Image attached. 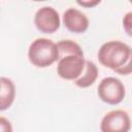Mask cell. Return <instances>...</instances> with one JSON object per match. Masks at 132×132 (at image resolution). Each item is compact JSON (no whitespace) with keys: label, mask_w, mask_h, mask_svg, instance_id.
Instances as JSON below:
<instances>
[{"label":"cell","mask_w":132,"mask_h":132,"mask_svg":"<svg viewBox=\"0 0 132 132\" xmlns=\"http://www.w3.org/2000/svg\"><path fill=\"white\" fill-rule=\"evenodd\" d=\"M131 50L128 44L122 41L111 40L100 46L97 57L101 65L114 71L127 63L130 58Z\"/></svg>","instance_id":"cell-1"},{"label":"cell","mask_w":132,"mask_h":132,"mask_svg":"<svg viewBox=\"0 0 132 132\" xmlns=\"http://www.w3.org/2000/svg\"><path fill=\"white\" fill-rule=\"evenodd\" d=\"M28 58L31 64L38 68L48 67L60 59L58 45L51 39L36 38L28 48Z\"/></svg>","instance_id":"cell-2"},{"label":"cell","mask_w":132,"mask_h":132,"mask_svg":"<svg viewBox=\"0 0 132 132\" xmlns=\"http://www.w3.org/2000/svg\"><path fill=\"white\" fill-rule=\"evenodd\" d=\"M97 93L101 101L109 105H117L121 103L125 98L126 90L125 86L119 78L107 76L99 82Z\"/></svg>","instance_id":"cell-3"},{"label":"cell","mask_w":132,"mask_h":132,"mask_svg":"<svg viewBox=\"0 0 132 132\" xmlns=\"http://www.w3.org/2000/svg\"><path fill=\"white\" fill-rule=\"evenodd\" d=\"M86 61L87 60H85V57L80 56H64L58 61L57 73L63 79L74 81L85 71Z\"/></svg>","instance_id":"cell-4"},{"label":"cell","mask_w":132,"mask_h":132,"mask_svg":"<svg viewBox=\"0 0 132 132\" xmlns=\"http://www.w3.org/2000/svg\"><path fill=\"white\" fill-rule=\"evenodd\" d=\"M130 128V117L122 109H116L107 112L100 123L101 132H129Z\"/></svg>","instance_id":"cell-5"},{"label":"cell","mask_w":132,"mask_h":132,"mask_svg":"<svg viewBox=\"0 0 132 132\" xmlns=\"http://www.w3.org/2000/svg\"><path fill=\"white\" fill-rule=\"evenodd\" d=\"M36 28L45 34H52L60 28V15L52 6L40 7L34 15Z\"/></svg>","instance_id":"cell-6"},{"label":"cell","mask_w":132,"mask_h":132,"mask_svg":"<svg viewBox=\"0 0 132 132\" xmlns=\"http://www.w3.org/2000/svg\"><path fill=\"white\" fill-rule=\"evenodd\" d=\"M62 21L65 28L72 33L80 34L86 32L89 28L88 16L82 11L73 7H70L66 11H64Z\"/></svg>","instance_id":"cell-7"},{"label":"cell","mask_w":132,"mask_h":132,"mask_svg":"<svg viewBox=\"0 0 132 132\" xmlns=\"http://www.w3.org/2000/svg\"><path fill=\"white\" fill-rule=\"evenodd\" d=\"M1 91H0V110H6L9 108L15 97V87L13 81L10 78L2 76L0 78Z\"/></svg>","instance_id":"cell-8"},{"label":"cell","mask_w":132,"mask_h":132,"mask_svg":"<svg viewBox=\"0 0 132 132\" xmlns=\"http://www.w3.org/2000/svg\"><path fill=\"white\" fill-rule=\"evenodd\" d=\"M97 77H98V68L96 64L90 60H87L85 71L77 79L74 80V85L82 89L89 88L96 81Z\"/></svg>","instance_id":"cell-9"},{"label":"cell","mask_w":132,"mask_h":132,"mask_svg":"<svg viewBox=\"0 0 132 132\" xmlns=\"http://www.w3.org/2000/svg\"><path fill=\"white\" fill-rule=\"evenodd\" d=\"M57 45H58L60 58H62L64 56H69V55H75V56L85 57L84 56V52H82L81 47L79 46V44H77L73 40H70V39L60 40V41H58Z\"/></svg>","instance_id":"cell-10"},{"label":"cell","mask_w":132,"mask_h":132,"mask_svg":"<svg viewBox=\"0 0 132 132\" xmlns=\"http://www.w3.org/2000/svg\"><path fill=\"white\" fill-rule=\"evenodd\" d=\"M123 28L127 35L132 37V11L127 12L123 18Z\"/></svg>","instance_id":"cell-11"},{"label":"cell","mask_w":132,"mask_h":132,"mask_svg":"<svg viewBox=\"0 0 132 132\" xmlns=\"http://www.w3.org/2000/svg\"><path fill=\"white\" fill-rule=\"evenodd\" d=\"M114 72L118 73V74H121V75H128V74L132 73V50H131V53H130V58L127 61V63L123 67H121L119 69H116Z\"/></svg>","instance_id":"cell-12"},{"label":"cell","mask_w":132,"mask_h":132,"mask_svg":"<svg viewBox=\"0 0 132 132\" xmlns=\"http://www.w3.org/2000/svg\"><path fill=\"white\" fill-rule=\"evenodd\" d=\"M0 132H12V126L10 122L4 117L0 118Z\"/></svg>","instance_id":"cell-13"},{"label":"cell","mask_w":132,"mask_h":132,"mask_svg":"<svg viewBox=\"0 0 132 132\" xmlns=\"http://www.w3.org/2000/svg\"><path fill=\"white\" fill-rule=\"evenodd\" d=\"M100 0H96V1H77V4L80 5V6H84V7H87V8H91V7H94L98 4H100Z\"/></svg>","instance_id":"cell-14"},{"label":"cell","mask_w":132,"mask_h":132,"mask_svg":"<svg viewBox=\"0 0 132 132\" xmlns=\"http://www.w3.org/2000/svg\"><path fill=\"white\" fill-rule=\"evenodd\" d=\"M130 3H131V4H132V0H131V1H130Z\"/></svg>","instance_id":"cell-15"}]
</instances>
